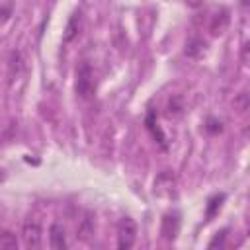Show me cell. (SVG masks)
Listing matches in <instances>:
<instances>
[{"mask_svg": "<svg viewBox=\"0 0 250 250\" xmlns=\"http://www.w3.org/2000/svg\"><path fill=\"white\" fill-rule=\"evenodd\" d=\"M80 21H82V14H80V12H74V14L70 16V20H68L66 27H64L62 43H70V41L78 35V31H80Z\"/></svg>", "mask_w": 250, "mask_h": 250, "instance_id": "obj_6", "label": "cell"}, {"mask_svg": "<svg viewBox=\"0 0 250 250\" xmlns=\"http://www.w3.org/2000/svg\"><path fill=\"white\" fill-rule=\"evenodd\" d=\"M207 131H211V133H217V131H221V123H217L215 119H209V125H207Z\"/></svg>", "mask_w": 250, "mask_h": 250, "instance_id": "obj_17", "label": "cell"}, {"mask_svg": "<svg viewBox=\"0 0 250 250\" xmlns=\"http://www.w3.org/2000/svg\"><path fill=\"white\" fill-rule=\"evenodd\" d=\"M43 230H41V225L39 221L35 219H27L21 227V238H23V244L25 248H39L41 246V236Z\"/></svg>", "mask_w": 250, "mask_h": 250, "instance_id": "obj_3", "label": "cell"}, {"mask_svg": "<svg viewBox=\"0 0 250 250\" xmlns=\"http://www.w3.org/2000/svg\"><path fill=\"white\" fill-rule=\"evenodd\" d=\"M178 230H180V219H178V215H164L162 225H160V234L166 240H174L178 236Z\"/></svg>", "mask_w": 250, "mask_h": 250, "instance_id": "obj_5", "label": "cell"}, {"mask_svg": "<svg viewBox=\"0 0 250 250\" xmlns=\"http://www.w3.org/2000/svg\"><path fill=\"white\" fill-rule=\"evenodd\" d=\"M225 199V195H217V197H213L211 201H209V207H207V219H211L213 215H215V211L221 207V201Z\"/></svg>", "mask_w": 250, "mask_h": 250, "instance_id": "obj_14", "label": "cell"}, {"mask_svg": "<svg viewBox=\"0 0 250 250\" xmlns=\"http://www.w3.org/2000/svg\"><path fill=\"white\" fill-rule=\"evenodd\" d=\"M49 238H51V246H53V248H57V250L66 248V236H64L62 225L53 223V225H51V230H49Z\"/></svg>", "mask_w": 250, "mask_h": 250, "instance_id": "obj_7", "label": "cell"}, {"mask_svg": "<svg viewBox=\"0 0 250 250\" xmlns=\"http://www.w3.org/2000/svg\"><path fill=\"white\" fill-rule=\"evenodd\" d=\"M174 188H176V178L172 172L164 170L156 176V180H154V193L156 195H172Z\"/></svg>", "mask_w": 250, "mask_h": 250, "instance_id": "obj_4", "label": "cell"}, {"mask_svg": "<svg viewBox=\"0 0 250 250\" xmlns=\"http://www.w3.org/2000/svg\"><path fill=\"white\" fill-rule=\"evenodd\" d=\"M0 180H4V174H2V172H0Z\"/></svg>", "mask_w": 250, "mask_h": 250, "instance_id": "obj_18", "label": "cell"}, {"mask_svg": "<svg viewBox=\"0 0 250 250\" xmlns=\"http://www.w3.org/2000/svg\"><path fill=\"white\" fill-rule=\"evenodd\" d=\"M205 41L203 39H199V37H193V39H189L188 43H186V55L188 57H191V59H199L203 53H205Z\"/></svg>", "mask_w": 250, "mask_h": 250, "instance_id": "obj_9", "label": "cell"}, {"mask_svg": "<svg viewBox=\"0 0 250 250\" xmlns=\"http://www.w3.org/2000/svg\"><path fill=\"white\" fill-rule=\"evenodd\" d=\"M21 68V57H20V53L16 51V53H12V61H10V74L14 76V72H18Z\"/></svg>", "mask_w": 250, "mask_h": 250, "instance_id": "obj_15", "label": "cell"}, {"mask_svg": "<svg viewBox=\"0 0 250 250\" xmlns=\"http://www.w3.org/2000/svg\"><path fill=\"white\" fill-rule=\"evenodd\" d=\"M76 94L82 100H90L94 94V80H92V68L90 64H80L76 72Z\"/></svg>", "mask_w": 250, "mask_h": 250, "instance_id": "obj_2", "label": "cell"}, {"mask_svg": "<svg viewBox=\"0 0 250 250\" xmlns=\"http://www.w3.org/2000/svg\"><path fill=\"white\" fill-rule=\"evenodd\" d=\"M0 246H2V248H8V250L16 248V246H18L16 234H14V232H10V230H4V232H0Z\"/></svg>", "mask_w": 250, "mask_h": 250, "instance_id": "obj_12", "label": "cell"}, {"mask_svg": "<svg viewBox=\"0 0 250 250\" xmlns=\"http://www.w3.org/2000/svg\"><path fill=\"white\" fill-rule=\"evenodd\" d=\"M78 234H80V238H84V240H86L90 234H94V219H92L90 213H86V217L82 219L80 229H78Z\"/></svg>", "mask_w": 250, "mask_h": 250, "instance_id": "obj_11", "label": "cell"}, {"mask_svg": "<svg viewBox=\"0 0 250 250\" xmlns=\"http://www.w3.org/2000/svg\"><path fill=\"white\" fill-rule=\"evenodd\" d=\"M227 25H229V12H227V10H221V12H217V14L213 16L209 29H211L213 35H221V33L227 29Z\"/></svg>", "mask_w": 250, "mask_h": 250, "instance_id": "obj_8", "label": "cell"}, {"mask_svg": "<svg viewBox=\"0 0 250 250\" xmlns=\"http://www.w3.org/2000/svg\"><path fill=\"white\" fill-rule=\"evenodd\" d=\"M225 234H227V230H223V232H219V236H215L211 242H209V246L213 248V246H217V244H223V240H225Z\"/></svg>", "mask_w": 250, "mask_h": 250, "instance_id": "obj_16", "label": "cell"}, {"mask_svg": "<svg viewBox=\"0 0 250 250\" xmlns=\"http://www.w3.org/2000/svg\"><path fill=\"white\" fill-rule=\"evenodd\" d=\"M137 240V223L131 217H125L119 221L117 227V246L121 250H129Z\"/></svg>", "mask_w": 250, "mask_h": 250, "instance_id": "obj_1", "label": "cell"}, {"mask_svg": "<svg viewBox=\"0 0 250 250\" xmlns=\"http://www.w3.org/2000/svg\"><path fill=\"white\" fill-rule=\"evenodd\" d=\"M184 113V100L182 96H172L168 102V117H178Z\"/></svg>", "mask_w": 250, "mask_h": 250, "instance_id": "obj_10", "label": "cell"}, {"mask_svg": "<svg viewBox=\"0 0 250 250\" xmlns=\"http://www.w3.org/2000/svg\"><path fill=\"white\" fill-rule=\"evenodd\" d=\"M248 105H250L248 94H246V92H240V94L234 98V109H236L238 113H244V111L248 109Z\"/></svg>", "mask_w": 250, "mask_h": 250, "instance_id": "obj_13", "label": "cell"}]
</instances>
